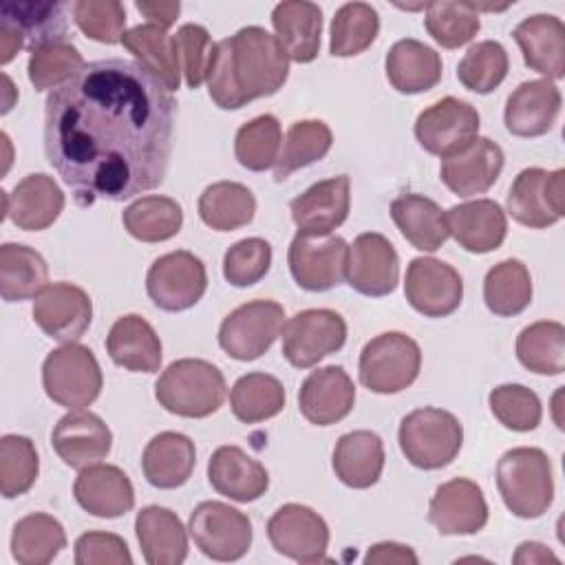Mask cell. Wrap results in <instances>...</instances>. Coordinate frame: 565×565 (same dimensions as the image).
Instances as JSON below:
<instances>
[{
  "mask_svg": "<svg viewBox=\"0 0 565 565\" xmlns=\"http://www.w3.org/2000/svg\"><path fill=\"white\" fill-rule=\"evenodd\" d=\"M512 38L527 68L547 79H561L565 75V26L561 18L550 13L530 15L516 24Z\"/></svg>",
  "mask_w": 565,
  "mask_h": 565,
  "instance_id": "29",
  "label": "cell"
},
{
  "mask_svg": "<svg viewBox=\"0 0 565 565\" xmlns=\"http://www.w3.org/2000/svg\"><path fill=\"white\" fill-rule=\"evenodd\" d=\"M479 132V113L472 104L444 97L424 108L415 119V137L419 146L441 159L459 152Z\"/></svg>",
  "mask_w": 565,
  "mask_h": 565,
  "instance_id": "15",
  "label": "cell"
},
{
  "mask_svg": "<svg viewBox=\"0 0 565 565\" xmlns=\"http://www.w3.org/2000/svg\"><path fill=\"white\" fill-rule=\"evenodd\" d=\"M285 327V309L274 300H249L230 311L218 327V347L234 360H258Z\"/></svg>",
  "mask_w": 565,
  "mask_h": 565,
  "instance_id": "8",
  "label": "cell"
},
{
  "mask_svg": "<svg viewBox=\"0 0 565 565\" xmlns=\"http://www.w3.org/2000/svg\"><path fill=\"white\" fill-rule=\"evenodd\" d=\"M177 60L181 66V73L185 75V84L190 88H199L203 79L207 77V68L214 53V42L205 26L201 24H183L172 35Z\"/></svg>",
  "mask_w": 565,
  "mask_h": 565,
  "instance_id": "56",
  "label": "cell"
},
{
  "mask_svg": "<svg viewBox=\"0 0 565 565\" xmlns=\"http://www.w3.org/2000/svg\"><path fill=\"white\" fill-rule=\"evenodd\" d=\"M503 170V150L488 137H475L439 168L444 185L457 196H477L494 185Z\"/></svg>",
  "mask_w": 565,
  "mask_h": 565,
  "instance_id": "21",
  "label": "cell"
},
{
  "mask_svg": "<svg viewBox=\"0 0 565 565\" xmlns=\"http://www.w3.org/2000/svg\"><path fill=\"white\" fill-rule=\"evenodd\" d=\"M121 223L132 238L141 243H161L179 234L183 225V212L174 199L148 194L132 201L124 210Z\"/></svg>",
  "mask_w": 565,
  "mask_h": 565,
  "instance_id": "42",
  "label": "cell"
},
{
  "mask_svg": "<svg viewBox=\"0 0 565 565\" xmlns=\"http://www.w3.org/2000/svg\"><path fill=\"white\" fill-rule=\"evenodd\" d=\"M514 563H558V556L547 550L543 543H536V541H525L519 545L514 558Z\"/></svg>",
  "mask_w": 565,
  "mask_h": 565,
  "instance_id": "61",
  "label": "cell"
},
{
  "mask_svg": "<svg viewBox=\"0 0 565 565\" xmlns=\"http://www.w3.org/2000/svg\"><path fill=\"white\" fill-rule=\"evenodd\" d=\"M102 384L99 362L84 344H62L42 364V386L49 399L71 411L90 406L99 397Z\"/></svg>",
  "mask_w": 565,
  "mask_h": 565,
  "instance_id": "6",
  "label": "cell"
},
{
  "mask_svg": "<svg viewBox=\"0 0 565 565\" xmlns=\"http://www.w3.org/2000/svg\"><path fill=\"white\" fill-rule=\"evenodd\" d=\"M135 7L152 24H159L163 29L172 26L177 22V18H179V11H181L179 2H163V0L161 2H157V0H137Z\"/></svg>",
  "mask_w": 565,
  "mask_h": 565,
  "instance_id": "59",
  "label": "cell"
},
{
  "mask_svg": "<svg viewBox=\"0 0 565 565\" xmlns=\"http://www.w3.org/2000/svg\"><path fill=\"white\" fill-rule=\"evenodd\" d=\"M561 113V90L550 79L519 84L505 102L503 121L514 137H541Z\"/></svg>",
  "mask_w": 565,
  "mask_h": 565,
  "instance_id": "24",
  "label": "cell"
},
{
  "mask_svg": "<svg viewBox=\"0 0 565 565\" xmlns=\"http://www.w3.org/2000/svg\"><path fill=\"white\" fill-rule=\"evenodd\" d=\"M422 369L419 344L399 331H386L369 340L360 353V382L380 395L408 388Z\"/></svg>",
  "mask_w": 565,
  "mask_h": 565,
  "instance_id": "7",
  "label": "cell"
},
{
  "mask_svg": "<svg viewBox=\"0 0 565 565\" xmlns=\"http://www.w3.org/2000/svg\"><path fill=\"white\" fill-rule=\"evenodd\" d=\"M384 470V444L373 430L344 433L333 448L335 477L355 490L377 483Z\"/></svg>",
  "mask_w": 565,
  "mask_h": 565,
  "instance_id": "35",
  "label": "cell"
},
{
  "mask_svg": "<svg viewBox=\"0 0 565 565\" xmlns=\"http://www.w3.org/2000/svg\"><path fill=\"white\" fill-rule=\"evenodd\" d=\"M73 494L88 514L99 519H117L135 505V490L128 475L110 463L82 468L73 483Z\"/></svg>",
  "mask_w": 565,
  "mask_h": 565,
  "instance_id": "25",
  "label": "cell"
},
{
  "mask_svg": "<svg viewBox=\"0 0 565 565\" xmlns=\"http://www.w3.org/2000/svg\"><path fill=\"white\" fill-rule=\"evenodd\" d=\"M82 53L68 44V42H53L46 46H40L29 57V82L35 86V90H49L57 88L64 82H68L73 75H77L84 68Z\"/></svg>",
  "mask_w": 565,
  "mask_h": 565,
  "instance_id": "52",
  "label": "cell"
},
{
  "mask_svg": "<svg viewBox=\"0 0 565 565\" xmlns=\"http://www.w3.org/2000/svg\"><path fill=\"white\" fill-rule=\"evenodd\" d=\"M448 234L472 254H488L501 247L508 234V218L492 199H477L452 205L446 212Z\"/></svg>",
  "mask_w": 565,
  "mask_h": 565,
  "instance_id": "27",
  "label": "cell"
},
{
  "mask_svg": "<svg viewBox=\"0 0 565 565\" xmlns=\"http://www.w3.org/2000/svg\"><path fill=\"white\" fill-rule=\"evenodd\" d=\"M230 406L238 422L258 424L285 408V388L269 373H247L234 382Z\"/></svg>",
  "mask_w": 565,
  "mask_h": 565,
  "instance_id": "46",
  "label": "cell"
},
{
  "mask_svg": "<svg viewBox=\"0 0 565 565\" xmlns=\"http://www.w3.org/2000/svg\"><path fill=\"white\" fill-rule=\"evenodd\" d=\"M497 488L505 508L519 519H539L554 501L550 457L541 448L521 446L501 455Z\"/></svg>",
  "mask_w": 565,
  "mask_h": 565,
  "instance_id": "4",
  "label": "cell"
},
{
  "mask_svg": "<svg viewBox=\"0 0 565 565\" xmlns=\"http://www.w3.org/2000/svg\"><path fill=\"white\" fill-rule=\"evenodd\" d=\"M79 31L102 44H119L126 29V9L117 0H79L73 4Z\"/></svg>",
  "mask_w": 565,
  "mask_h": 565,
  "instance_id": "54",
  "label": "cell"
},
{
  "mask_svg": "<svg viewBox=\"0 0 565 565\" xmlns=\"http://www.w3.org/2000/svg\"><path fill=\"white\" fill-rule=\"evenodd\" d=\"M347 322L331 309L298 311L282 327V355L296 369H309L342 349Z\"/></svg>",
  "mask_w": 565,
  "mask_h": 565,
  "instance_id": "12",
  "label": "cell"
},
{
  "mask_svg": "<svg viewBox=\"0 0 565 565\" xmlns=\"http://www.w3.org/2000/svg\"><path fill=\"white\" fill-rule=\"evenodd\" d=\"M505 205L508 214L525 227L543 230L558 223L565 216V170H521L510 185Z\"/></svg>",
  "mask_w": 565,
  "mask_h": 565,
  "instance_id": "10",
  "label": "cell"
},
{
  "mask_svg": "<svg viewBox=\"0 0 565 565\" xmlns=\"http://www.w3.org/2000/svg\"><path fill=\"white\" fill-rule=\"evenodd\" d=\"M174 113L172 93L139 62L97 60L49 93L44 152L79 205L126 201L163 183Z\"/></svg>",
  "mask_w": 565,
  "mask_h": 565,
  "instance_id": "1",
  "label": "cell"
},
{
  "mask_svg": "<svg viewBox=\"0 0 565 565\" xmlns=\"http://www.w3.org/2000/svg\"><path fill=\"white\" fill-rule=\"evenodd\" d=\"M428 521L444 536L477 534L488 523V503L481 488L463 477L441 483L430 499Z\"/></svg>",
  "mask_w": 565,
  "mask_h": 565,
  "instance_id": "20",
  "label": "cell"
},
{
  "mask_svg": "<svg viewBox=\"0 0 565 565\" xmlns=\"http://www.w3.org/2000/svg\"><path fill=\"white\" fill-rule=\"evenodd\" d=\"M519 362L539 375H561L565 371V327L554 320H539L516 338Z\"/></svg>",
  "mask_w": 565,
  "mask_h": 565,
  "instance_id": "44",
  "label": "cell"
},
{
  "mask_svg": "<svg viewBox=\"0 0 565 565\" xmlns=\"http://www.w3.org/2000/svg\"><path fill=\"white\" fill-rule=\"evenodd\" d=\"M510 60L503 44L494 40H483L472 44L457 66V79L463 88L488 95L492 93L508 75Z\"/></svg>",
  "mask_w": 565,
  "mask_h": 565,
  "instance_id": "50",
  "label": "cell"
},
{
  "mask_svg": "<svg viewBox=\"0 0 565 565\" xmlns=\"http://www.w3.org/2000/svg\"><path fill=\"white\" fill-rule=\"evenodd\" d=\"M0 20L11 22L22 33L26 44L24 49H29L31 53L53 42H66V18L60 2H2Z\"/></svg>",
  "mask_w": 565,
  "mask_h": 565,
  "instance_id": "39",
  "label": "cell"
},
{
  "mask_svg": "<svg viewBox=\"0 0 565 565\" xmlns=\"http://www.w3.org/2000/svg\"><path fill=\"white\" fill-rule=\"evenodd\" d=\"M267 539L278 554L298 563L329 561V527L324 519L307 505H280L267 521Z\"/></svg>",
  "mask_w": 565,
  "mask_h": 565,
  "instance_id": "13",
  "label": "cell"
},
{
  "mask_svg": "<svg viewBox=\"0 0 565 565\" xmlns=\"http://www.w3.org/2000/svg\"><path fill=\"white\" fill-rule=\"evenodd\" d=\"M256 199L252 190L236 181H216L199 196L201 221L216 232H232L254 218Z\"/></svg>",
  "mask_w": 565,
  "mask_h": 565,
  "instance_id": "41",
  "label": "cell"
},
{
  "mask_svg": "<svg viewBox=\"0 0 565 565\" xmlns=\"http://www.w3.org/2000/svg\"><path fill=\"white\" fill-rule=\"evenodd\" d=\"M207 289V271L199 256L177 249L159 256L146 274V291L163 311H185L194 307Z\"/></svg>",
  "mask_w": 565,
  "mask_h": 565,
  "instance_id": "11",
  "label": "cell"
},
{
  "mask_svg": "<svg viewBox=\"0 0 565 565\" xmlns=\"http://www.w3.org/2000/svg\"><path fill=\"white\" fill-rule=\"evenodd\" d=\"M380 31V15L366 2L342 4L331 22L329 51L335 57H351L366 51Z\"/></svg>",
  "mask_w": 565,
  "mask_h": 565,
  "instance_id": "47",
  "label": "cell"
},
{
  "mask_svg": "<svg viewBox=\"0 0 565 565\" xmlns=\"http://www.w3.org/2000/svg\"><path fill=\"white\" fill-rule=\"evenodd\" d=\"M22 33L7 20H0V64H9L20 49H24Z\"/></svg>",
  "mask_w": 565,
  "mask_h": 565,
  "instance_id": "60",
  "label": "cell"
},
{
  "mask_svg": "<svg viewBox=\"0 0 565 565\" xmlns=\"http://www.w3.org/2000/svg\"><path fill=\"white\" fill-rule=\"evenodd\" d=\"M141 554L150 565H179L188 556V532L177 512L146 505L135 519Z\"/></svg>",
  "mask_w": 565,
  "mask_h": 565,
  "instance_id": "33",
  "label": "cell"
},
{
  "mask_svg": "<svg viewBox=\"0 0 565 565\" xmlns=\"http://www.w3.org/2000/svg\"><path fill=\"white\" fill-rule=\"evenodd\" d=\"M483 300L494 316L510 318L521 313L532 300V278L527 267L516 258L490 267L483 278Z\"/></svg>",
  "mask_w": 565,
  "mask_h": 565,
  "instance_id": "43",
  "label": "cell"
},
{
  "mask_svg": "<svg viewBox=\"0 0 565 565\" xmlns=\"http://www.w3.org/2000/svg\"><path fill=\"white\" fill-rule=\"evenodd\" d=\"M333 146L331 128L320 119L294 121L274 166V179L280 183L300 168L320 161Z\"/></svg>",
  "mask_w": 565,
  "mask_h": 565,
  "instance_id": "45",
  "label": "cell"
},
{
  "mask_svg": "<svg viewBox=\"0 0 565 565\" xmlns=\"http://www.w3.org/2000/svg\"><path fill=\"white\" fill-rule=\"evenodd\" d=\"M271 24L289 60L307 64L318 57L322 33V9L318 4L305 0L278 2L271 11Z\"/></svg>",
  "mask_w": 565,
  "mask_h": 565,
  "instance_id": "30",
  "label": "cell"
},
{
  "mask_svg": "<svg viewBox=\"0 0 565 565\" xmlns=\"http://www.w3.org/2000/svg\"><path fill=\"white\" fill-rule=\"evenodd\" d=\"M40 472L35 446L24 435H4L0 439V490L4 499H15L31 490Z\"/></svg>",
  "mask_w": 565,
  "mask_h": 565,
  "instance_id": "51",
  "label": "cell"
},
{
  "mask_svg": "<svg viewBox=\"0 0 565 565\" xmlns=\"http://www.w3.org/2000/svg\"><path fill=\"white\" fill-rule=\"evenodd\" d=\"M291 218L298 234L305 236H329L340 227L351 210V179L338 174L313 183L291 203Z\"/></svg>",
  "mask_w": 565,
  "mask_h": 565,
  "instance_id": "19",
  "label": "cell"
},
{
  "mask_svg": "<svg viewBox=\"0 0 565 565\" xmlns=\"http://www.w3.org/2000/svg\"><path fill=\"white\" fill-rule=\"evenodd\" d=\"M386 77L397 93H426L441 79V57L419 40H397L386 53Z\"/></svg>",
  "mask_w": 565,
  "mask_h": 565,
  "instance_id": "34",
  "label": "cell"
},
{
  "mask_svg": "<svg viewBox=\"0 0 565 565\" xmlns=\"http://www.w3.org/2000/svg\"><path fill=\"white\" fill-rule=\"evenodd\" d=\"M271 267V245L252 236L234 243L223 256V276L234 287H252L265 278Z\"/></svg>",
  "mask_w": 565,
  "mask_h": 565,
  "instance_id": "55",
  "label": "cell"
},
{
  "mask_svg": "<svg viewBox=\"0 0 565 565\" xmlns=\"http://www.w3.org/2000/svg\"><path fill=\"white\" fill-rule=\"evenodd\" d=\"M49 282V267L40 252L20 243L0 247V294L7 302L35 298Z\"/></svg>",
  "mask_w": 565,
  "mask_h": 565,
  "instance_id": "38",
  "label": "cell"
},
{
  "mask_svg": "<svg viewBox=\"0 0 565 565\" xmlns=\"http://www.w3.org/2000/svg\"><path fill=\"white\" fill-rule=\"evenodd\" d=\"M4 214L24 232H40L64 210V192L49 174H26L11 192H2Z\"/></svg>",
  "mask_w": 565,
  "mask_h": 565,
  "instance_id": "26",
  "label": "cell"
},
{
  "mask_svg": "<svg viewBox=\"0 0 565 565\" xmlns=\"http://www.w3.org/2000/svg\"><path fill=\"white\" fill-rule=\"evenodd\" d=\"M77 565H130L126 541L110 532H86L75 541Z\"/></svg>",
  "mask_w": 565,
  "mask_h": 565,
  "instance_id": "57",
  "label": "cell"
},
{
  "mask_svg": "<svg viewBox=\"0 0 565 565\" xmlns=\"http://www.w3.org/2000/svg\"><path fill=\"white\" fill-rule=\"evenodd\" d=\"M227 384L218 366L199 358L172 362L154 384L157 402L172 415L201 419L225 402Z\"/></svg>",
  "mask_w": 565,
  "mask_h": 565,
  "instance_id": "3",
  "label": "cell"
},
{
  "mask_svg": "<svg viewBox=\"0 0 565 565\" xmlns=\"http://www.w3.org/2000/svg\"><path fill=\"white\" fill-rule=\"evenodd\" d=\"M404 296L408 305L426 318H446L459 309L463 280L459 271L437 258H413L406 269Z\"/></svg>",
  "mask_w": 565,
  "mask_h": 565,
  "instance_id": "16",
  "label": "cell"
},
{
  "mask_svg": "<svg viewBox=\"0 0 565 565\" xmlns=\"http://www.w3.org/2000/svg\"><path fill=\"white\" fill-rule=\"evenodd\" d=\"M196 450L194 441L174 430L154 435L141 455V470L150 486L159 490H172L183 486L194 470Z\"/></svg>",
  "mask_w": 565,
  "mask_h": 565,
  "instance_id": "32",
  "label": "cell"
},
{
  "mask_svg": "<svg viewBox=\"0 0 565 565\" xmlns=\"http://www.w3.org/2000/svg\"><path fill=\"white\" fill-rule=\"evenodd\" d=\"M90 298L73 282L46 285L33 300L35 324L62 344L77 342L90 327Z\"/></svg>",
  "mask_w": 565,
  "mask_h": 565,
  "instance_id": "17",
  "label": "cell"
},
{
  "mask_svg": "<svg viewBox=\"0 0 565 565\" xmlns=\"http://www.w3.org/2000/svg\"><path fill=\"white\" fill-rule=\"evenodd\" d=\"M110 360L135 373H157L161 366V340L152 324L137 313L115 320L106 338Z\"/></svg>",
  "mask_w": 565,
  "mask_h": 565,
  "instance_id": "31",
  "label": "cell"
},
{
  "mask_svg": "<svg viewBox=\"0 0 565 565\" xmlns=\"http://www.w3.org/2000/svg\"><path fill=\"white\" fill-rule=\"evenodd\" d=\"M66 547L62 523L44 512L22 516L11 532V556L20 565H46Z\"/></svg>",
  "mask_w": 565,
  "mask_h": 565,
  "instance_id": "40",
  "label": "cell"
},
{
  "mask_svg": "<svg viewBox=\"0 0 565 565\" xmlns=\"http://www.w3.org/2000/svg\"><path fill=\"white\" fill-rule=\"evenodd\" d=\"M289 57L276 35L263 26H243L214 44L207 68V93L223 110H236L282 88Z\"/></svg>",
  "mask_w": 565,
  "mask_h": 565,
  "instance_id": "2",
  "label": "cell"
},
{
  "mask_svg": "<svg viewBox=\"0 0 565 565\" xmlns=\"http://www.w3.org/2000/svg\"><path fill=\"white\" fill-rule=\"evenodd\" d=\"M366 565H386V563H399V565H415L417 563V554L402 543H375L369 547L366 556H364Z\"/></svg>",
  "mask_w": 565,
  "mask_h": 565,
  "instance_id": "58",
  "label": "cell"
},
{
  "mask_svg": "<svg viewBox=\"0 0 565 565\" xmlns=\"http://www.w3.org/2000/svg\"><path fill=\"white\" fill-rule=\"evenodd\" d=\"M355 404V386L342 366L311 371L300 384L298 408L309 424L331 426L344 419Z\"/></svg>",
  "mask_w": 565,
  "mask_h": 565,
  "instance_id": "23",
  "label": "cell"
},
{
  "mask_svg": "<svg viewBox=\"0 0 565 565\" xmlns=\"http://www.w3.org/2000/svg\"><path fill=\"white\" fill-rule=\"evenodd\" d=\"M391 216L415 249L435 252L450 236L444 210L424 194H402L393 199Z\"/></svg>",
  "mask_w": 565,
  "mask_h": 565,
  "instance_id": "36",
  "label": "cell"
},
{
  "mask_svg": "<svg viewBox=\"0 0 565 565\" xmlns=\"http://www.w3.org/2000/svg\"><path fill=\"white\" fill-rule=\"evenodd\" d=\"M51 444L66 466L82 470L110 452L113 433L99 415L77 408L57 419L51 433Z\"/></svg>",
  "mask_w": 565,
  "mask_h": 565,
  "instance_id": "22",
  "label": "cell"
},
{
  "mask_svg": "<svg viewBox=\"0 0 565 565\" xmlns=\"http://www.w3.org/2000/svg\"><path fill=\"white\" fill-rule=\"evenodd\" d=\"M349 245L342 236H305L296 234L287 263L298 287L307 291H329L347 278Z\"/></svg>",
  "mask_w": 565,
  "mask_h": 565,
  "instance_id": "14",
  "label": "cell"
},
{
  "mask_svg": "<svg viewBox=\"0 0 565 565\" xmlns=\"http://www.w3.org/2000/svg\"><path fill=\"white\" fill-rule=\"evenodd\" d=\"M194 545L212 561H238L252 547V521L223 501L199 503L188 521Z\"/></svg>",
  "mask_w": 565,
  "mask_h": 565,
  "instance_id": "9",
  "label": "cell"
},
{
  "mask_svg": "<svg viewBox=\"0 0 565 565\" xmlns=\"http://www.w3.org/2000/svg\"><path fill=\"white\" fill-rule=\"evenodd\" d=\"M121 44L148 68L166 88L172 93L181 82V66L177 60V49L172 35L159 24H137L128 29L121 38Z\"/></svg>",
  "mask_w": 565,
  "mask_h": 565,
  "instance_id": "37",
  "label": "cell"
},
{
  "mask_svg": "<svg viewBox=\"0 0 565 565\" xmlns=\"http://www.w3.org/2000/svg\"><path fill=\"white\" fill-rule=\"evenodd\" d=\"M282 146V130L274 115H258L243 124L234 139L236 161L252 170L263 172L276 166Z\"/></svg>",
  "mask_w": 565,
  "mask_h": 565,
  "instance_id": "48",
  "label": "cell"
},
{
  "mask_svg": "<svg viewBox=\"0 0 565 565\" xmlns=\"http://www.w3.org/2000/svg\"><path fill=\"white\" fill-rule=\"evenodd\" d=\"M428 35L444 49H459L468 44L481 29L479 11L472 2H428L424 18Z\"/></svg>",
  "mask_w": 565,
  "mask_h": 565,
  "instance_id": "49",
  "label": "cell"
},
{
  "mask_svg": "<svg viewBox=\"0 0 565 565\" xmlns=\"http://www.w3.org/2000/svg\"><path fill=\"white\" fill-rule=\"evenodd\" d=\"M397 441L408 463L422 470H439L459 455L463 428L452 413L424 406L399 422Z\"/></svg>",
  "mask_w": 565,
  "mask_h": 565,
  "instance_id": "5",
  "label": "cell"
},
{
  "mask_svg": "<svg viewBox=\"0 0 565 565\" xmlns=\"http://www.w3.org/2000/svg\"><path fill=\"white\" fill-rule=\"evenodd\" d=\"M207 481L218 494L238 503L256 501L269 488L265 466L238 446H221L212 452L207 461Z\"/></svg>",
  "mask_w": 565,
  "mask_h": 565,
  "instance_id": "28",
  "label": "cell"
},
{
  "mask_svg": "<svg viewBox=\"0 0 565 565\" xmlns=\"http://www.w3.org/2000/svg\"><path fill=\"white\" fill-rule=\"evenodd\" d=\"M488 402L492 415L510 430L530 433L541 424V399L523 384H501L490 391Z\"/></svg>",
  "mask_w": 565,
  "mask_h": 565,
  "instance_id": "53",
  "label": "cell"
},
{
  "mask_svg": "<svg viewBox=\"0 0 565 565\" xmlns=\"http://www.w3.org/2000/svg\"><path fill=\"white\" fill-rule=\"evenodd\" d=\"M347 280L362 296L382 298L393 294L399 280V258L393 243L377 232L360 234L349 245Z\"/></svg>",
  "mask_w": 565,
  "mask_h": 565,
  "instance_id": "18",
  "label": "cell"
}]
</instances>
